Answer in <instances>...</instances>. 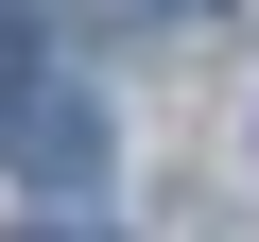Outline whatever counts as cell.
<instances>
[{
  "label": "cell",
  "instance_id": "2",
  "mask_svg": "<svg viewBox=\"0 0 259 242\" xmlns=\"http://www.w3.org/2000/svg\"><path fill=\"white\" fill-rule=\"evenodd\" d=\"M18 242H104V225H87V208H35V225H18Z\"/></svg>",
  "mask_w": 259,
  "mask_h": 242
},
{
  "label": "cell",
  "instance_id": "3",
  "mask_svg": "<svg viewBox=\"0 0 259 242\" xmlns=\"http://www.w3.org/2000/svg\"><path fill=\"white\" fill-rule=\"evenodd\" d=\"M156 18H225V0H156Z\"/></svg>",
  "mask_w": 259,
  "mask_h": 242
},
{
  "label": "cell",
  "instance_id": "1",
  "mask_svg": "<svg viewBox=\"0 0 259 242\" xmlns=\"http://www.w3.org/2000/svg\"><path fill=\"white\" fill-rule=\"evenodd\" d=\"M0 156H18L35 173V208H69V190H104V87H69V69H18V87H0Z\"/></svg>",
  "mask_w": 259,
  "mask_h": 242
}]
</instances>
